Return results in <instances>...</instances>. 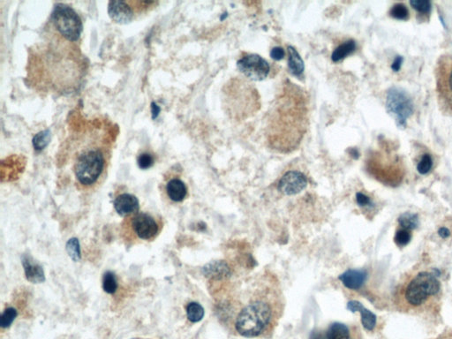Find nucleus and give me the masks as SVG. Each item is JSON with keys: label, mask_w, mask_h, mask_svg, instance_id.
Masks as SVG:
<instances>
[{"label": "nucleus", "mask_w": 452, "mask_h": 339, "mask_svg": "<svg viewBox=\"0 0 452 339\" xmlns=\"http://www.w3.org/2000/svg\"><path fill=\"white\" fill-rule=\"evenodd\" d=\"M388 112L397 117V122L400 127H405L406 120L413 114L414 110L413 100L407 92L399 88H391L386 97Z\"/></svg>", "instance_id": "obj_7"}, {"label": "nucleus", "mask_w": 452, "mask_h": 339, "mask_svg": "<svg viewBox=\"0 0 452 339\" xmlns=\"http://www.w3.org/2000/svg\"><path fill=\"white\" fill-rule=\"evenodd\" d=\"M411 238H412V231L401 227L396 232L395 242L398 246L402 247V246L407 245L408 243L411 241Z\"/></svg>", "instance_id": "obj_27"}, {"label": "nucleus", "mask_w": 452, "mask_h": 339, "mask_svg": "<svg viewBox=\"0 0 452 339\" xmlns=\"http://www.w3.org/2000/svg\"><path fill=\"white\" fill-rule=\"evenodd\" d=\"M132 231L140 240L151 241L159 232V225L154 216L145 212H138L131 216Z\"/></svg>", "instance_id": "obj_9"}, {"label": "nucleus", "mask_w": 452, "mask_h": 339, "mask_svg": "<svg viewBox=\"0 0 452 339\" xmlns=\"http://www.w3.org/2000/svg\"><path fill=\"white\" fill-rule=\"evenodd\" d=\"M436 74L439 103L445 113L452 114V55L439 59Z\"/></svg>", "instance_id": "obj_6"}, {"label": "nucleus", "mask_w": 452, "mask_h": 339, "mask_svg": "<svg viewBox=\"0 0 452 339\" xmlns=\"http://www.w3.org/2000/svg\"><path fill=\"white\" fill-rule=\"evenodd\" d=\"M275 322V314L271 304L264 300H256L246 305L237 316L235 328L239 334L256 338L268 333Z\"/></svg>", "instance_id": "obj_3"}, {"label": "nucleus", "mask_w": 452, "mask_h": 339, "mask_svg": "<svg viewBox=\"0 0 452 339\" xmlns=\"http://www.w3.org/2000/svg\"><path fill=\"white\" fill-rule=\"evenodd\" d=\"M156 162V158L152 153L143 151L137 157L138 166L142 170H147L152 167Z\"/></svg>", "instance_id": "obj_23"}, {"label": "nucleus", "mask_w": 452, "mask_h": 339, "mask_svg": "<svg viewBox=\"0 0 452 339\" xmlns=\"http://www.w3.org/2000/svg\"><path fill=\"white\" fill-rule=\"evenodd\" d=\"M436 339H452V331L443 332Z\"/></svg>", "instance_id": "obj_35"}, {"label": "nucleus", "mask_w": 452, "mask_h": 339, "mask_svg": "<svg viewBox=\"0 0 452 339\" xmlns=\"http://www.w3.org/2000/svg\"><path fill=\"white\" fill-rule=\"evenodd\" d=\"M49 131L41 132V133H38V134L34 138L33 143H34V149H37V150H42V149H44V148L46 147V145L49 143Z\"/></svg>", "instance_id": "obj_30"}, {"label": "nucleus", "mask_w": 452, "mask_h": 339, "mask_svg": "<svg viewBox=\"0 0 452 339\" xmlns=\"http://www.w3.org/2000/svg\"><path fill=\"white\" fill-rule=\"evenodd\" d=\"M389 15L391 17H393L394 19L405 20L409 18V10L404 4L398 3L392 6L391 10L389 12Z\"/></svg>", "instance_id": "obj_26"}, {"label": "nucleus", "mask_w": 452, "mask_h": 339, "mask_svg": "<svg viewBox=\"0 0 452 339\" xmlns=\"http://www.w3.org/2000/svg\"><path fill=\"white\" fill-rule=\"evenodd\" d=\"M207 276H211L215 279H223L230 275V269L225 261H214L203 268Z\"/></svg>", "instance_id": "obj_17"}, {"label": "nucleus", "mask_w": 452, "mask_h": 339, "mask_svg": "<svg viewBox=\"0 0 452 339\" xmlns=\"http://www.w3.org/2000/svg\"><path fill=\"white\" fill-rule=\"evenodd\" d=\"M356 201L359 206H368L371 203V200L369 196L364 194L362 193H357L356 194Z\"/></svg>", "instance_id": "obj_32"}, {"label": "nucleus", "mask_w": 452, "mask_h": 339, "mask_svg": "<svg viewBox=\"0 0 452 339\" xmlns=\"http://www.w3.org/2000/svg\"><path fill=\"white\" fill-rule=\"evenodd\" d=\"M356 49V43L354 40H348L339 45L336 48L331 56V59L335 63L340 62L341 60L345 59L349 55L353 54Z\"/></svg>", "instance_id": "obj_18"}, {"label": "nucleus", "mask_w": 452, "mask_h": 339, "mask_svg": "<svg viewBox=\"0 0 452 339\" xmlns=\"http://www.w3.org/2000/svg\"><path fill=\"white\" fill-rule=\"evenodd\" d=\"M158 4L155 1H111L108 4L109 16L116 23L128 24L149 13Z\"/></svg>", "instance_id": "obj_5"}, {"label": "nucleus", "mask_w": 452, "mask_h": 339, "mask_svg": "<svg viewBox=\"0 0 452 339\" xmlns=\"http://www.w3.org/2000/svg\"><path fill=\"white\" fill-rule=\"evenodd\" d=\"M113 129L106 122L94 121L69 138L65 148L80 188L92 189L105 176L116 140Z\"/></svg>", "instance_id": "obj_1"}, {"label": "nucleus", "mask_w": 452, "mask_h": 339, "mask_svg": "<svg viewBox=\"0 0 452 339\" xmlns=\"http://www.w3.org/2000/svg\"><path fill=\"white\" fill-rule=\"evenodd\" d=\"M285 49L281 47H274L271 49V57L275 60H281L285 58Z\"/></svg>", "instance_id": "obj_31"}, {"label": "nucleus", "mask_w": 452, "mask_h": 339, "mask_svg": "<svg viewBox=\"0 0 452 339\" xmlns=\"http://www.w3.org/2000/svg\"><path fill=\"white\" fill-rule=\"evenodd\" d=\"M351 154H352L354 157H355V158H358V156H359V153H358V151H357L356 149H352V150H351Z\"/></svg>", "instance_id": "obj_36"}, {"label": "nucleus", "mask_w": 452, "mask_h": 339, "mask_svg": "<svg viewBox=\"0 0 452 339\" xmlns=\"http://www.w3.org/2000/svg\"><path fill=\"white\" fill-rule=\"evenodd\" d=\"M403 61V57H401V56L396 57V59H394L393 63L391 65V69L393 70L394 72H398L401 69Z\"/></svg>", "instance_id": "obj_33"}, {"label": "nucleus", "mask_w": 452, "mask_h": 339, "mask_svg": "<svg viewBox=\"0 0 452 339\" xmlns=\"http://www.w3.org/2000/svg\"><path fill=\"white\" fill-rule=\"evenodd\" d=\"M438 233H439V235L442 237V238H447V237L451 235V231H449L447 228H445V227L441 228V229L438 231Z\"/></svg>", "instance_id": "obj_34"}, {"label": "nucleus", "mask_w": 452, "mask_h": 339, "mask_svg": "<svg viewBox=\"0 0 452 339\" xmlns=\"http://www.w3.org/2000/svg\"><path fill=\"white\" fill-rule=\"evenodd\" d=\"M441 285L431 271H419L407 275L396 291V305L402 312L423 313L437 307Z\"/></svg>", "instance_id": "obj_2"}, {"label": "nucleus", "mask_w": 452, "mask_h": 339, "mask_svg": "<svg viewBox=\"0 0 452 339\" xmlns=\"http://www.w3.org/2000/svg\"><path fill=\"white\" fill-rule=\"evenodd\" d=\"M433 159L429 154H425L417 165V170L420 174H427L432 169Z\"/></svg>", "instance_id": "obj_29"}, {"label": "nucleus", "mask_w": 452, "mask_h": 339, "mask_svg": "<svg viewBox=\"0 0 452 339\" xmlns=\"http://www.w3.org/2000/svg\"><path fill=\"white\" fill-rule=\"evenodd\" d=\"M347 307L352 312L359 311V313L361 314V322H362L364 328L368 329V330H373V328L375 327V324H376V316L373 315L372 312H370L369 310L365 308L361 303H359L358 301H355V300L350 301L348 305H347Z\"/></svg>", "instance_id": "obj_15"}, {"label": "nucleus", "mask_w": 452, "mask_h": 339, "mask_svg": "<svg viewBox=\"0 0 452 339\" xmlns=\"http://www.w3.org/2000/svg\"><path fill=\"white\" fill-rule=\"evenodd\" d=\"M323 334L326 339H350L348 328L339 323L330 325Z\"/></svg>", "instance_id": "obj_19"}, {"label": "nucleus", "mask_w": 452, "mask_h": 339, "mask_svg": "<svg viewBox=\"0 0 452 339\" xmlns=\"http://www.w3.org/2000/svg\"><path fill=\"white\" fill-rule=\"evenodd\" d=\"M410 4L412 5L414 10L417 11L420 15L422 16H429L432 5L430 1L428 0H412L410 1Z\"/></svg>", "instance_id": "obj_25"}, {"label": "nucleus", "mask_w": 452, "mask_h": 339, "mask_svg": "<svg viewBox=\"0 0 452 339\" xmlns=\"http://www.w3.org/2000/svg\"><path fill=\"white\" fill-rule=\"evenodd\" d=\"M22 266L24 268L25 275L28 280L33 284H40L45 281V271L43 267L29 256L24 255L21 258Z\"/></svg>", "instance_id": "obj_12"}, {"label": "nucleus", "mask_w": 452, "mask_h": 339, "mask_svg": "<svg viewBox=\"0 0 452 339\" xmlns=\"http://www.w3.org/2000/svg\"><path fill=\"white\" fill-rule=\"evenodd\" d=\"M48 24L65 39L74 43L81 42L83 30L82 21L78 14L69 5L61 3L55 5Z\"/></svg>", "instance_id": "obj_4"}, {"label": "nucleus", "mask_w": 452, "mask_h": 339, "mask_svg": "<svg viewBox=\"0 0 452 339\" xmlns=\"http://www.w3.org/2000/svg\"><path fill=\"white\" fill-rule=\"evenodd\" d=\"M18 315V312L17 310L14 308V307H7L4 310V312L2 313V315H1V318H0V325L3 329H6V328H9L12 323H14V321L16 319Z\"/></svg>", "instance_id": "obj_24"}, {"label": "nucleus", "mask_w": 452, "mask_h": 339, "mask_svg": "<svg viewBox=\"0 0 452 339\" xmlns=\"http://www.w3.org/2000/svg\"><path fill=\"white\" fill-rule=\"evenodd\" d=\"M165 192L171 201L180 202L187 197V186L181 179L178 178H172L168 180L165 185Z\"/></svg>", "instance_id": "obj_13"}, {"label": "nucleus", "mask_w": 452, "mask_h": 339, "mask_svg": "<svg viewBox=\"0 0 452 339\" xmlns=\"http://www.w3.org/2000/svg\"><path fill=\"white\" fill-rule=\"evenodd\" d=\"M307 186V179L303 173L290 171L281 178L278 183V189L286 195H294L303 191Z\"/></svg>", "instance_id": "obj_10"}, {"label": "nucleus", "mask_w": 452, "mask_h": 339, "mask_svg": "<svg viewBox=\"0 0 452 339\" xmlns=\"http://www.w3.org/2000/svg\"><path fill=\"white\" fill-rule=\"evenodd\" d=\"M398 221H399V224H400V226L402 228H405V229L412 231L413 228H415L417 226L418 218H417L416 215H413L411 213H405V214H404L399 217Z\"/></svg>", "instance_id": "obj_28"}, {"label": "nucleus", "mask_w": 452, "mask_h": 339, "mask_svg": "<svg viewBox=\"0 0 452 339\" xmlns=\"http://www.w3.org/2000/svg\"><path fill=\"white\" fill-rule=\"evenodd\" d=\"M103 289L109 294H113L118 289V281L112 271H106L103 276Z\"/></svg>", "instance_id": "obj_21"}, {"label": "nucleus", "mask_w": 452, "mask_h": 339, "mask_svg": "<svg viewBox=\"0 0 452 339\" xmlns=\"http://www.w3.org/2000/svg\"><path fill=\"white\" fill-rule=\"evenodd\" d=\"M65 249L70 256V258L74 261H79L81 258V245L80 241L76 238H72L70 239L66 245H65Z\"/></svg>", "instance_id": "obj_22"}, {"label": "nucleus", "mask_w": 452, "mask_h": 339, "mask_svg": "<svg viewBox=\"0 0 452 339\" xmlns=\"http://www.w3.org/2000/svg\"><path fill=\"white\" fill-rule=\"evenodd\" d=\"M367 277V272L364 271L350 270L344 274L339 275V279L348 289L358 290L362 285Z\"/></svg>", "instance_id": "obj_14"}, {"label": "nucleus", "mask_w": 452, "mask_h": 339, "mask_svg": "<svg viewBox=\"0 0 452 339\" xmlns=\"http://www.w3.org/2000/svg\"><path fill=\"white\" fill-rule=\"evenodd\" d=\"M288 67L291 74L297 77H300L305 70L303 59L292 46H288Z\"/></svg>", "instance_id": "obj_16"}, {"label": "nucleus", "mask_w": 452, "mask_h": 339, "mask_svg": "<svg viewBox=\"0 0 452 339\" xmlns=\"http://www.w3.org/2000/svg\"><path fill=\"white\" fill-rule=\"evenodd\" d=\"M113 206L119 216H133L139 212L140 202L137 197L131 194L122 193L114 199Z\"/></svg>", "instance_id": "obj_11"}, {"label": "nucleus", "mask_w": 452, "mask_h": 339, "mask_svg": "<svg viewBox=\"0 0 452 339\" xmlns=\"http://www.w3.org/2000/svg\"><path fill=\"white\" fill-rule=\"evenodd\" d=\"M237 66L246 78L256 81L266 79L271 70L269 63L257 54L246 55L237 62Z\"/></svg>", "instance_id": "obj_8"}, {"label": "nucleus", "mask_w": 452, "mask_h": 339, "mask_svg": "<svg viewBox=\"0 0 452 339\" xmlns=\"http://www.w3.org/2000/svg\"><path fill=\"white\" fill-rule=\"evenodd\" d=\"M187 315L190 322L198 323L202 321L204 316V309L199 303L191 302L187 305Z\"/></svg>", "instance_id": "obj_20"}]
</instances>
